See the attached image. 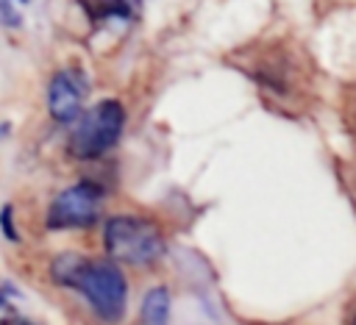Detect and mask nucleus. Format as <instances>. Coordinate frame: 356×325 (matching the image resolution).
I'll use <instances>...</instances> for the list:
<instances>
[{
    "instance_id": "10",
    "label": "nucleus",
    "mask_w": 356,
    "mask_h": 325,
    "mask_svg": "<svg viewBox=\"0 0 356 325\" xmlns=\"http://www.w3.org/2000/svg\"><path fill=\"white\" fill-rule=\"evenodd\" d=\"M6 133H8V122H3V125H0V136H6Z\"/></svg>"
},
{
    "instance_id": "2",
    "label": "nucleus",
    "mask_w": 356,
    "mask_h": 325,
    "mask_svg": "<svg viewBox=\"0 0 356 325\" xmlns=\"http://www.w3.org/2000/svg\"><path fill=\"white\" fill-rule=\"evenodd\" d=\"M103 244L111 261H122L131 267L153 264L164 253V239L159 228L134 214L108 217L103 225Z\"/></svg>"
},
{
    "instance_id": "11",
    "label": "nucleus",
    "mask_w": 356,
    "mask_h": 325,
    "mask_svg": "<svg viewBox=\"0 0 356 325\" xmlns=\"http://www.w3.org/2000/svg\"><path fill=\"white\" fill-rule=\"evenodd\" d=\"M0 308H6V297L3 294H0Z\"/></svg>"
},
{
    "instance_id": "13",
    "label": "nucleus",
    "mask_w": 356,
    "mask_h": 325,
    "mask_svg": "<svg viewBox=\"0 0 356 325\" xmlns=\"http://www.w3.org/2000/svg\"><path fill=\"white\" fill-rule=\"evenodd\" d=\"M353 325H356V319H353Z\"/></svg>"
},
{
    "instance_id": "7",
    "label": "nucleus",
    "mask_w": 356,
    "mask_h": 325,
    "mask_svg": "<svg viewBox=\"0 0 356 325\" xmlns=\"http://www.w3.org/2000/svg\"><path fill=\"white\" fill-rule=\"evenodd\" d=\"M170 322V292L156 286L142 300V325H167Z\"/></svg>"
},
{
    "instance_id": "3",
    "label": "nucleus",
    "mask_w": 356,
    "mask_h": 325,
    "mask_svg": "<svg viewBox=\"0 0 356 325\" xmlns=\"http://www.w3.org/2000/svg\"><path fill=\"white\" fill-rule=\"evenodd\" d=\"M125 108L120 100H100L92 106L70 133V153L75 158H100L106 156L122 136Z\"/></svg>"
},
{
    "instance_id": "6",
    "label": "nucleus",
    "mask_w": 356,
    "mask_h": 325,
    "mask_svg": "<svg viewBox=\"0 0 356 325\" xmlns=\"http://www.w3.org/2000/svg\"><path fill=\"white\" fill-rule=\"evenodd\" d=\"M78 6L89 19H134V0H78Z\"/></svg>"
},
{
    "instance_id": "9",
    "label": "nucleus",
    "mask_w": 356,
    "mask_h": 325,
    "mask_svg": "<svg viewBox=\"0 0 356 325\" xmlns=\"http://www.w3.org/2000/svg\"><path fill=\"white\" fill-rule=\"evenodd\" d=\"M0 22L8 25V28H19L22 25V17L14 8V0H0Z\"/></svg>"
},
{
    "instance_id": "5",
    "label": "nucleus",
    "mask_w": 356,
    "mask_h": 325,
    "mask_svg": "<svg viewBox=\"0 0 356 325\" xmlns=\"http://www.w3.org/2000/svg\"><path fill=\"white\" fill-rule=\"evenodd\" d=\"M86 78L78 69H58L47 83V111L58 125H70L81 114Z\"/></svg>"
},
{
    "instance_id": "12",
    "label": "nucleus",
    "mask_w": 356,
    "mask_h": 325,
    "mask_svg": "<svg viewBox=\"0 0 356 325\" xmlns=\"http://www.w3.org/2000/svg\"><path fill=\"white\" fill-rule=\"evenodd\" d=\"M19 3H28V0H19Z\"/></svg>"
},
{
    "instance_id": "1",
    "label": "nucleus",
    "mask_w": 356,
    "mask_h": 325,
    "mask_svg": "<svg viewBox=\"0 0 356 325\" xmlns=\"http://www.w3.org/2000/svg\"><path fill=\"white\" fill-rule=\"evenodd\" d=\"M50 275L58 286L75 289L83 294L89 308L108 325H117L125 317L128 306V281L117 261L111 258H86L81 253H61L50 264Z\"/></svg>"
},
{
    "instance_id": "8",
    "label": "nucleus",
    "mask_w": 356,
    "mask_h": 325,
    "mask_svg": "<svg viewBox=\"0 0 356 325\" xmlns=\"http://www.w3.org/2000/svg\"><path fill=\"white\" fill-rule=\"evenodd\" d=\"M0 231H3V236H6L8 242H19V233H17V228H14V208H11V203H6V206L0 208Z\"/></svg>"
},
{
    "instance_id": "4",
    "label": "nucleus",
    "mask_w": 356,
    "mask_h": 325,
    "mask_svg": "<svg viewBox=\"0 0 356 325\" xmlns=\"http://www.w3.org/2000/svg\"><path fill=\"white\" fill-rule=\"evenodd\" d=\"M103 203V189L92 181H81L58 192L47 208V228L50 231H70V228H89Z\"/></svg>"
}]
</instances>
